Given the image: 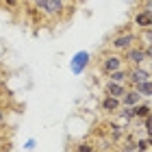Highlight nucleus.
Wrapping results in <instances>:
<instances>
[{
	"label": "nucleus",
	"mask_w": 152,
	"mask_h": 152,
	"mask_svg": "<svg viewBox=\"0 0 152 152\" xmlns=\"http://www.w3.org/2000/svg\"><path fill=\"white\" fill-rule=\"evenodd\" d=\"M89 65V52L87 50H78L72 57V61H70V70H72V74H83L85 72V67Z\"/></svg>",
	"instance_id": "1"
},
{
	"label": "nucleus",
	"mask_w": 152,
	"mask_h": 152,
	"mask_svg": "<svg viewBox=\"0 0 152 152\" xmlns=\"http://www.w3.org/2000/svg\"><path fill=\"white\" fill-rule=\"evenodd\" d=\"M150 80V72H148V67H143V65H135L133 70L128 72V83H133V85L137 87L139 83H146Z\"/></svg>",
	"instance_id": "2"
},
{
	"label": "nucleus",
	"mask_w": 152,
	"mask_h": 152,
	"mask_svg": "<svg viewBox=\"0 0 152 152\" xmlns=\"http://www.w3.org/2000/svg\"><path fill=\"white\" fill-rule=\"evenodd\" d=\"M133 41H135L133 33H120V35L113 39V48H115V50H124V52H126L128 48L133 46Z\"/></svg>",
	"instance_id": "3"
},
{
	"label": "nucleus",
	"mask_w": 152,
	"mask_h": 152,
	"mask_svg": "<svg viewBox=\"0 0 152 152\" xmlns=\"http://www.w3.org/2000/svg\"><path fill=\"white\" fill-rule=\"evenodd\" d=\"M124 59H126L128 63H133V65H141L143 61H146V50H143V48H133L130 46L126 50V57Z\"/></svg>",
	"instance_id": "4"
},
{
	"label": "nucleus",
	"mask_w": 152,
	"mask_h": 152,
	"mask_svg": "<svg viewBox=\"0 0 152 152\" xmlns=\"http://www.w3.org/2000/svg\"><path fill=\"white\" fill-rule=\"evenodd\" d=\"M115 70H122V59L117 57V54H109V57H104V61H102V72L109 76Z\"/></svg>",
	"instance_id": "5"
},
{
	"label": "nucleus",
	"mask_w": 152,
	"mask_h": 152,
	"mask_svg": "<svg viewBox=\"0 0 152 152\" xmlns=\"http://www.w3.org/2000/svg\"><path fill=\"white\" fill-rule=\"evenodd\" d=\"M139 102H143V98L137 89H126V94L122 96V107H137Z\"/></svg>",
	"instance_id": "6"
},
{
	"label": "nucleus",
	"mask_w": 152,
	"mask_h": 152,
	"mask_svg": "<svg viewBox=\"0 0 152 152\" xmlns=\"http://www.w3.org/2000/svg\"><path fill=\"white\" fill-rule=\"evenodd\" d=\"M104 94L122 100V96L126 94V85H124V83H113V80H109L107 85H104Z\"/></svg>",
	"instance_id": "7"
},
{
	"label": "nucleus",
	"mask_w": 152,
	"mask_h": 152,
	"mask_svg": "<svg viewBox=\"0 0 152 152\" xmlns=\"http://www.w3.org/2000/svg\"><path fill=\"white\" fill-rule=\"evenodd\" d=\"M120 109H122V100H120V98L104 96V100H102V111H107V113H117Z\"/></svg>",
	"instance_id": "8"
},
{
	"label": "nucleus",
	"mask_w": 152,
	"mask_h": 152,
	"mask_svg": "<svg viewBox=\"0 0 152 152\" xmlns=\"http://www.w3.org/2000/svg\"><path fill=\"white\" fill-rule=\"evenodd\" d=\"M63 4H65L63 0H48L44 13H46V15H50V18H57V15L63 13Z\"/></svg>",
	"instance_id": "9"
},
{
	"label": "nucleus",
	"mask_w": 152,
	"mask_h": 152,
	"mask_svg": "<svg viewBox=\"0 0 152 152\" xmlns=\"http://www.w3.org/2000/svg\"><path fill=\"white\" fill-rule=\"evenodd\" d=\"M135 26H139V28H150V26H152V13L141 9L135 15Z\"/></svg>",
	"instance_id": "10"
},
{
	"label": "nucleus",
	"mask_w": 152,
	"mask_h": 152,
	"mask_svg": "<svg viewBox=\"0 0 152 152\" xmlns=\"http://www.w3.org/2000/svg\"><path fill=\"white\" fill-rule=\"evenodd\" d=\"M135 109V117H139V120H146V117L152 113V104H148V102H139Z\"/></svg>",
	"instance_id": "11"
},
{
	"label": "nucleus",
	"mask_w": 152,
	"mask_h": 152,
	"mask_svg": "<svg viewBox=\"0 0 152 152\" xmlns=\"http://www.w3.org/2000/svg\"><path fill=\"white\" fill-rule=\"evenodd\" d=\"M135 89L141 94V98H152V78L146 80V83H139V85H137Z\"/></svg>",
	"instance_id": "12"
},
{
	"label": "nucleus",
	"mask_w": 152,
	"mask_h": 152,
	"mask_svg": "<svg viewBox=\"0 0 152 152\" xmlns=\"http://www.w3.org/2000/svg\"><path fill=\"white\" fill-rule=\"evenodd\" d=\"M109 80H113V83H126L128 80V72H124V70H115L109 74Z\"/></svg>",
	"instance_id": "13"
},
{
	"label": "nucleus",
	"mask_w": 152,
	"mask_h": 152,
	"mask_svg": "<svg viewBox=\"0 0 152 152\" xmlns=\"http://www.w3.org/2000/svg\"><path fill=\"white\" fill-rule=\"evenodd\" d=\"M117 115H120L124 122H130V120H135V109L133 107H122L120 111H117Z\"/></svg>",
	"instance_id": "14"
},
{
	"label": "nucleus",
	"mask_w": 152,
	"mask_h": 152,
	"mask_svg": "<svg viewBox=\"0 0 152 152\" xmlns=\"http://www.w3.org/2000/svg\"><path fill=\"white\" fill-rule=\"evenodd\" d=\"M122 152H137V141H124V146H122Z\"/></svg>",
	"instance_id": "15"
},
{
	"label": "nucleus",
	"mask_w": 152,
	"mask_h": 152,
	"mask_svg": "<svg viewBox=\"0 0 152 152\" xmlns=\"http://www.w3.org/2000/svg\"><path fill=\"white\" fill-rule=\"evenodd\" d=\"M137 150H141V152H148V150H150L148 137H146V139H139V141H137Z\"/></svg>",
	"instance_id": "16"
},
{
	"label": "nucleus",
	"mask_w": 152,
	"mask_h": 152,
	"mask_svg": "<svg viewBox=\"0 0 152 152\" xmlns=\"http://www.w3.org/2000/svg\"><path fill=\"white\" fill-rule=\"evenodd\" d=\"M141 39H143V41H148V46H152V26H150V28H143Z\"/></svg>",
	"instance_id": "17"
},
{
	"label": "nucleus",
	"mask_w": 152,
	"mask_h": 152,
	"mask_svg": "<svg viewBox=\"0 0 152 152\" xmlns=\"http://www.w3.org/2000/svg\"><path fill=\"white\" fill-rule=\"evenodd\" d=\"M76 152H96V148L91 146V143H80V146L76 148Z\"/></svg>",
	"instance_id": "18"
},
{
	"label": "nucleus",
	"mask_w": 152,
	"mask_h": 152,
	"mask_svg": "<svg viewBox=\"0 0 152 152\" xmlns=\"http://www.w3.org/2000/svg\"><path fill=\"white\" fill-rule=\"evenodd\" d=\"M35 146H37V141H35V139H26V143H24V148L28 150V152H31V150H35Z\"/></svg>",
	"instance_id": "19"
},
{
	"label": "nucleus",
	"mask_w": 152,
	"mask_h": 152,
	"mask_svg": "<svg viewBox=\"0 0 152 152\" xmlns=\"http://www.w3.org/2000/svg\"><path fill=\"white\" fill-rule=\"evenodd\" d=\"M33 2H35V7H37L39 11H44V9H46V4H48V0H33Z\"/></svg>",
	"instance_id": "20"
},
{
	"label": "nucleus",
	"mask_w": 152,
	"mask_h": 152,
	"mask_svg": "<svg viewBox=\"0 0 152 152\" xmlns=\"http://www.w3.org/2000/svg\"><path fill=\"white\" fill-rule=\"evenodd\" d=\"M143 128H152V113L146 117V120H143Z\"/></svg>",
	"instance_id": "21"
},
{
	"label": "nucleus",
	"mask_w": 152,
	"mask_h": 152,
	"mask_svg": "<svg viewBox=\"0 0 152 152\" xmlns=\"http://www.w3.org/2000/svg\"><path fill=\"white\" fill-rule=\"evenodd\" d=\"M143 11H150L152 13V0H143Z\"/></svg>",
	"instance_id": "22"
},
{
	"label": "nucleus",
	"mask_w": 152,
	"mask_h": 152,
	"mask_svg": "<svg viewBox=\"0 0 152 152\" xmlns=\"http://www.w3.org/2000/svg\"><path fill=\"white\" fill-rule=\"evenodd\" d=\"M4 2L9 4V7H15V4H18V0H4Z\"/></svg>",
	"instance_id": "23"
},
{
	"label": "nucleus",
	"mask_w": 152,
	"mask_h": 152,
	"mask_svg": "<svg viewBox=\"0 0 152 152\" xmlns=\"http://www.w3.org/2000/svg\"><path fill=\"white\" fill-rule=\"evenodd\" d=\"M146 137H148V139H152V128H146Z\"/></svg>",
	"instance_id": "24"
},
{
	"label": "nucleus",
	"mask_w": 152,
	"mask_h": 152,
	"mask_svg": "<svg viewBox=\"0 0 152 152\" xmlns=\"http://www.w3.org/2000/svg\"><path fill=\"white\" fill-rule=\"evenodd\" d=\"M2 122H4V113H2V111H0V124H2Z\"/></svg>",
	"instance_id": "25"
},
{
	"label": "nucleus",
	"mask_w": 152,
	"mask_h": 152,
	"mask_svg": "<svg viewBox=\"0 0 152 152\" xmlns=\"http://www.w3.org/2000/svg\"><path fill=\"white\" fill-rule=\"evenodd\" d=\"M148 72H150V76H152V63H150V67H148Z\"/></svg>",
	"instance_id": "26"
},
{
	"label": "nucleus",
	"mask_w": 152,
	"mask_h": 152,
	"mask_svg": "<svg viewBox=\"0 0 152 152\" xmlns=\"http://www.w3.org/2000/svg\"><path fill=\"white\" fill-rule=\"evenodd\" d=\"M63 2H67V0H63Z\"/></svg>",
	"instance_id": "27"
},
{
	"label": "nucleus",
	"mask_w": 152,
	"mask_h": 152,
	"mask_svg": "<svg viewBox=\"0 0 152 152\" xmlns=\"http://www.w3.org/2000/svg\"><path fill=\"white\" fill-rule=\"evenodd\" d=\"M137 152H141V150H137Z\"/></svg>",
	"instance_id": "28"
},
{
	"label": "nucleus",
	"mask_w": 152,
	"mask_h": 152,
	"mask_svg": "<svg viewBox=\"0 0 152 152\" xmlns=\"http://www.w3.org/2000/svg\"><path fill=\"white\" fill-rule=\"evenodd\" d=\"M148 152H150V150H148Z\"/></svg>",
	"instance_id": "29"
},
{
	"label": "nucleus",
	"mask_w": 152,
	"mask_h": 152,
	"mask_svg": "<svg viewBox=\"0 0 152 152\" xmlns=\"http://www.w3.org/2000/svg\"><path fill=\"white\" fill-rule=\"evenodd\" d=\"M120 152H122V150H120Z\"/></svg>",
	"instance_id": "30"
}]
</instances>
